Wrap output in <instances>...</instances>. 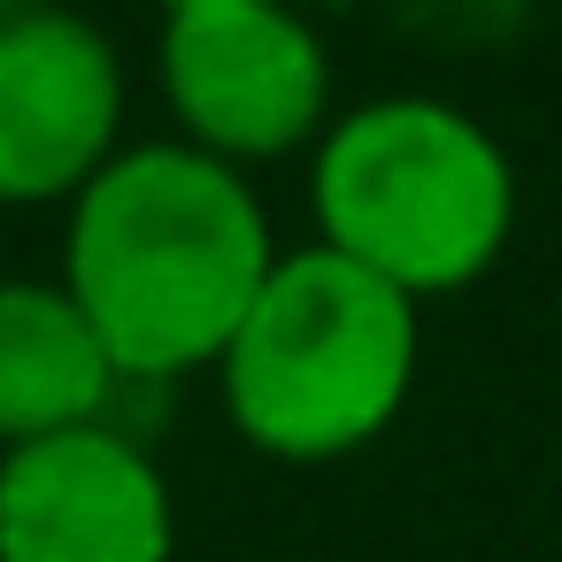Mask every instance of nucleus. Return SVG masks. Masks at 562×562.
<instances>
[{"mask_svg":"<svg viewBox=\"0 0 562 562\" xmlns=\"http://www.w3.org/2000/svg\"><path fill=\"white\" fill-rule=\"evenodd\" d=\"M116 385L124 378L109 347L63 285L0 278V454L78 424H109Z\"/></svg>","mask_w":562,"mask_h":562,"instance_id":"obj_7","label":"nucleus"},{"mask_svg":"<svg viewBox=\"0 0 562 562\" xmlns=\"http://www.w3.org/2000/svg\"><path fill=\"white\" fill-rule=\"evenodd\" d=\"M40 9H55V0H0V24H24V16H40Z\"/></svg>","mask_w":562,"mask_h":562,"instance_id":"obj_8","label":"nucleus"},{"mask_svg":"<svg viewBox=\"0 0 562 562\" xmlns=\"http://www.w3.org/2000/svg\"><path fill=\"white\" fill-rule=\"evenodd\" d=\"M124 139V63L78 9L0 24V209L78 201Z\"/></svg>","mask_w":562,"mask_h":562,"instance_id":"obj_5","label":"nucleus"},{"mask_svg":"<svg viewBox=\"0 0 562 562\" xmlns=\"http://www.w3.org/2000/svg\"><path fill=\"white\" fill-rule=\"evenodd\" d=\"M162 16H178V9H216V0H155Z\"/></svg>","mask_w":562,"mask_h":562,"instance_id":"obj_9","label":"nucleus"},{"mask_svg":"<svg viewBox=\"0 0 562 562\" xmlns=\"http://www.w3.org/2000/svg\"><path fill=\"white\" fill-rule=\"evenodd\" d=\"M162 101L186 147L224 170L301 155L331 132V55L285 0H216L162 16Z\"/></svg>","mask_w":562,"mask_h":562,"instance_id":"obj_4","label":"nucleus"},{"mask_svg":"<svg viewBox=\"0 0 562 562\" xmlns=\"http://www.w3.org/2000/svg\"><path fill=\"white\" fill-rule=\"evenodd\" d=\"M316 247L385 278L416 308L477 285L516 232V170L501 139L431 93H385L316 139Z\"/></svg>","mask_w":562,"mask_h":562,"instance_id":"obj_2","label":"nucleus"},{"mask_svg":"<svg viewBox=\"0 0 562 562\" xmlns=\"http://www.w3.org/2000/svg\"><path fill=\"white\" fill-rule=\"evenodd\" d=\"M270 262L278 247L247 170H224L186 139H155L116 147V162L70 201L63 293L124 385H162L216 370Z\"/></svg>","mask_w":562,"mask_h":562,"instance_id":"obj_1","label":"nucleus"},{"mask_svg":"<svg viewBox=\"0 0 562 562\" xmlns=\"http://www.w3.org/2000/svg\"><path fill=\"white\" fill-rule=\"evenodd\" d=\"M424 355V308L331 247L278 255L232 347L216 355L224 416L278 462H339L370 447Z\"/></svg>","mask_w":562,"mask_h":562,"instance_id":"obj_3","label":"nucleus"},{"mask_svg":"<svg viewBox=\"0 0 562 562\" xmlns=\"http://www.w3.org/2000/svg\"><path fill=\"white\" fill-rule=\"evenodd\" d=\"M178 501L139 439L78 424L0 454V562H170Z\"/></svg>","mask_w":562,"mask_h":562,"instance_id":"obj_6","label":"nucleus"}]
</instances>
